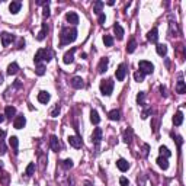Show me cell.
Masks as SVG:
<instances>
[{
	"label": "cell",
	"mask_w": 186,
	"mask_h": 186,
	"mask_svg": "<svg viewBox=\"0 0 186 186\" xmlns=\"http://www.w3.org/2000/svg\"><path fill=\"white\" fill-rule=\"evenodd\" d=\"M77 38V29L76 28H63V31L60 33V44L61 45H68L70 42L76 41Z\"/></svg>",
	"instance_id": "6da1fadb"
},
{
	"label": "cell",
	"mask_w": 186,
	"mask_h": 186,
	"mask_svg": "<svg viewBox=\"0 0 186 186\" xmlns=\"http://www.w3.org/2000/svg\"><path fill=\"white\" fill-rule=\"evenodd\" d=\"M51 58H52V51L48 48H41L37 51V54L33 57V61H35V64H39L41 61H47L48 63Z\"/></svg>",
	"instance_id": "7a4b0ae2"
},
{
	"label": "cell",
	"mask_w": 186,
	"mask_h": 186,
	"mask_svg": "<svg viewBox=\"0 0 186 186\" xmlns=\"http://www.w3.org/2000/svg\"><path fill=\"white\" fill-rule=\"evenodd\" d=\"M114 86H115V83L112 79H106V80H102L100 82V92L103 96H110L112 92H114Z\"/></svg>",
	"instance_id": "3957f363"
},
{
	"label": "cell",
	"mask_w": 186,
	"mask_h": 186,
	"mask_svg": "<svg viewBox=\"0 0 186 186\" xmlns=\"http://www.w3.org/2000/svg\"><path fill=\"white\" fill-rule=\"evenodd\" d=\"M138 67H140V70L138 71H141L144 76H145V74H151L153 70H154V66L147 60H141L140 63H138Z\"/></svg>",
	"instance_id": "277c9868"
},
{
	"label": "cell",
	"mask_w": 186,
	"mask_h": 186,
	"mask_svg": "<svg viewBox=\"0 0 186 186\" xmlns=\"http://www.w3.org/2000/svg\"><path fill=\"white\" fill-rule=\"evenodd\" d=\"M115 76H116V80H119V82H122V80L125 79V76H126V64L125 63L119 64V67H118L115 71Z\"/></svg>",
	"instance_id": "5b68a950"
},
{
	"label": "cell",
	"mask_w": 186,
	"mask_h": 186,
	"mask_svg": "<svg viewBox=\"0 0 186 186\" xmlns=\"http://www.w3.org/2000/svg\"><path fill=\"white\" fill-rule=\"evenodd\" d=\"M70 84H71V87H74V89H83L84 87V80H83L82 77H73L70 80Z\"/></svg>",
	"instance_id": "8992f818"
},
{
	"label": "cell",
	"mask_w": 186,
	"mask_h": 186,
	"mask_svg": "<svg viewBox=\"0 0 186 186\" xmlns=\"http://www.w3.org/2000/svg\"><path fill=\"white\" fill-rule=\"evenodd\" d=\"M68 144H70L71 147L74 148H80L83 145V141L80 137H77V135H71V137H68Z\"/></svg>",
	"instance_id": "52a82bcc"
},
{
	"label": "cell",
	"mask_w": 186,
	"mask_h": 186,
	"mask_svg": "<svg viewBox=\"0 0 186 186\" xmlns=\"http://www.w3.org/2000/svg\"><path fill=\"white\" fill-rule=\"evenodd\" d=\"M100 141H102V130L100 128H96L92 134V142L95 145H99Z\"/></svg>",
	"instance_id": "ba28073f"
},
{
	"label": "cell",
	"mask_w": 186,
	"mask_h": 186,
	"mask_svg": "<svg viewBox=\"0 0 186 186\" xmlns=\"http://www.w3.org/2000/svg\"><path fill=\"white\" fill-rule=\"evenodd\" d=\"M77 48H71L70 51H67L64 57H63V61H64V64H71L73 61H74V52H76Z\"/></svg>",
	"instance_id": "9c48e42d"
},
{
	"label": "cell",
	"mask_w": 186,
	"mask_h": 186,
	"mask_svg": "<svg viewBox=\"0 0 186 186\" xmlns=\"http://www.w3.org/2000/svg\"><path fill=\"white\" fill-rule=\"evenodd\" d=\"M25 124H26V119H25L23 115H17L16 118H15V121H13V126H15L16 130H22L23 126H25Z\"/></svg>",
	"instance_id": "30bf717a"
},
{
	"label": "cell",
	"mask_w": 186,
	"mask_h": 186,
	"mask_svg": "<svg viewBox=\"0 0 186 186\" xmlns=\"http://www.w3.org/2000/svg\"><path fill=\"white\" fill-rule=\"evenodd\" d=\"M147 39L150 42H153V44H156V42L159 41V31H157V28H153L151 31H148Z\"/></svg>",
	"instance_id": "8fae6325"
},
{
	"label": "cell",
	"mask_w": 186,
	"mask_h": 186,
	"mask_svg": "<svg viewBox=\"0 0 186 186\" xmlns=\"http://www.w3.org/2000/svg\"><path fill=\"white\" fill-rule=\"evenodd\" d=\"M49 147H51L52 151H58L61 148L60 141H58V138L55 137V135H51V137H49Z\"/></svg>",
	"instance_id": "7c38bea8"
},
{
	"label": "cell",
	"mask_w": 186,
	"mask_h": 186,
	"mask_svg": "<svg viewBox=\"0 0 186 186\" xmlns=\"http://www.w3.org/2000/svg\"><path fill=\"white\" fill-rule=\"evenodd\" d=\"M108 64H109V58H108V57H103V58L100 60V63H99V66H98V73L103 74L105 71L108 70Z\"/></svg>",
	"instance_id": "4fadbf2b"
},
{
	"label": "cell",
	"mask_w": 186,
	"mask_h": 186,
	"mask_svg": "<svg viewBox=\"0 0 186 186\" xmlns=\"http://www.w3.org/2000/svg\"><path fill=\"white\" fill-rule=\"evenodd\" d=\"M66 21L71 25H77L79 23V15H77L76 12H68L66 15Z\"/></svg>",
	"instance_id": "5bb4252c"
},
{
	"label": "cell",
	"mask_w": 186,
	"mask_h": 186,
	"mask_svg": "<svg viewBox=\"0 0 186 186\" xmlns=\"http://www.w3.org/2000/svg\"><path fill=\"white\" fill-rule=\"evenodd\" d=\"M0 37H2V45H3V47H7V45L12 44V41L15 39L13 35H10V33H7V32H3Z\"/></svg>",
	"instance_id": "9a60e30c"
},
{
	"label": "cell",
	"mask_w": 186,
	"mask_h": 186,
	"mask_svg": "<svg viewBox=\"0 0 186 186\" xmlns=\"http://www.w3.org/2000/svg\"><path fill=\"white\" fill-rule=\"evenodd\" d=\"M3 163L0 161V183L3 186H7L9 185V175L6 173V172H3Z\"/></svg>",
	"instance_id": "2e32d148"
},
{
	"label": "cell",
	"mask_w": 186,
	"mask_h": 186,
	"mask_svg": "<svg viewBox=\"0 0 186 186\" xmlns=\"http://www.w3.org/2000/svg\"><path fill=\"white\" fill-rule=\"evenodd\" d=\"M21 7H22V3L21 2H12L10 5H9V10H10V13L16 15L17 12L21 10Z\"/></svg>",
	"instance_id": "e0dca14e"
},
{
	"label": "cell",
	"mask_w": 186,
	"mask_h": 186,
	"mask_svg": "<svg viewBox=\"0 0 186 186\" xmlns=\"http://www.w3.org/2000/svg\"><path fill=\"white\" fill-rule=\"evenodd\" d=\"M116 166H118V169L121 170V172H126V170L130 169V164H128V161L124 159H119L118 161H116Z\"/></svg>",
	"instance_id": "ac0fdd59"
},
{
	"label": "cell",
	"mask_w": 186,
	"mask_h": 186,
	"mask_svg": "<svg viewBox=\"0 0 186 186\" xmlns=\"http://www.w3.org/2000/svg\"><path fill=\"white\" fill-rule=\"evenodd\" d=\"M49 98H51V96H49V93L45 92V90H42V92L38 93V100L41 102V103H48Z\"/></svg>",
	"instance_id": "d6986e66"
},
{
	"label": "cell",
	"mask_w": 186,
	"mask_h": 186,
	"mask_svg": "<svg viewBox=\"0 0 186 186\" xmlns=\"http://www.w3.org/2000/svg\"><path fill=\"white\" fill-rule=\"evenodd\" d=\"M47 32H48V26H47V23H42V28H41V31H39L37 39H38V41H44L45 37H47Z\"/></svg>",
	"instance_id": "ffe728a7"
},
{
	"label": "cell",
	"mask_w": 186,
	"mask_h": 186,
	"mask_svg": "<svg viewBox=\"0 0 186 186\" xmlns=\"http://www.w3.org/2000/svg\"><path fill=\"white\" fill-rule=\"evenodd\" d=\"M182 122H183V114H182L180 110H177L175 114V116H173V124L176 126H179V125H182Z\"/></svg>",
	"instance_id": "44dd1931"
},
{
	"label": "cell",
	"mask_w": 186,
	"mask_h": 186,
	"mask_svg": "<svg viewBox=\"0 0 186 186\" xmlns=\"http://www.w3.org/2000/svg\"><path fill=\"white\" fill-rule=\"evenodd\" d=\"M5 115H6V118H9V119H12L13 116L16 115V109H15V106H6V109H5Z\"/></svg>",
	"instance_id": "7402d4cb"
},
{
	"label": "cell",
	"mask_w": 186,
	"mask_h": 186,
	"mask_svg": "<svg viewBox=\"0 0 186 186\" xmlns=\"http://www.w3.org/2000/svg\"><path fill=\"white\" fill-rule=\"evenodd\" d=\"M114 32H115V35L118 37V39L124 38V29H122V26H121L119 23H115V25H114Z\"/></svg>",
	"instance_id": "603a6c76"
},
{
	"label": "cell",
	"mask_w": 186,
	"mask_h": 186,
	"mask_svg": "<svg viewBox=\"0 0 186 186\" xmlns=\"http://www.w3.org/2000/svg\"><path fill=\"white\" fill-rule=\"evenodd\" d=\"M108 116H109L110 121H119V119H121V110H119V109L110 110L109 114H108Z\"/></svg>",
	"instance_id": "cb8c5ba5"
},
{
	"label": "cell",
	"mask_w": 186,
	"mask_h": 186,
	"mask_svg": "<svg viewBox=\"0 0 186 186\" xmlns=\"http://www.w3.org/2000/svg\"><path fill=\"white\" fill-rule=\"evenodd\" d=\"M17 70H19V66H17L16 63H12V64H9V67H7V74H9V76H15L17 73Z\"/></svg>",
	"instance_id": "d4e9b609"
},
{
	"label": "cell",
	"mask_w": 186,
	"mask_h": 186,
	"mask_svg": "<svg viewBox=\"0 0 186 186\" xmlns=\"http://www.w3.org/2000/svg\"><path fill=\"white\" fill-rule=\"evenodd\" d=\"M176 92L180 93V95L186 93V84H185V82H183L182 79L179 80V82H177V84H176Z\"/></svg>",
	"instance_id": "484cf974"
},
{
	"label": "cell",
	"mask_w": 186,
	"mask_h": 186,
	"mask_svg": "<svg viewBox=\"0 0 186 186\" xmlns=\"http://www.w3.org/2000/svg\"><path fill=\"white\" fill-rule=\"evenodd\" d=\"M124 141H125L126 144H131V141H132V130L131 128H128V130L124 131Z\"/></svg>",
	"instance_id": "4316f807"
},
{
	"label": "cell",
	"mask_w": 186,
	"mask_h": 186,
	"mask_svg": "<svg viewBox=\"0 0 186 186\" xmlns=\"http://www.w3.org/2000/svg\"><path fill=\"white\" fill-rule=\"evenodd\" d=\"M157 163H159V166L163 170H166L167 167H169V161H167V159H166V157H163V156H160L159 159H157Z\"/></svg>",
	"instance_id": "83f0119b"
},
{
	"label": "cell",
	"mask_w": 186,
	"mask_h": 186,
	"mask_svg": "<svg viewBox=\"0 0 186 186\" xmlns=\"http://www.w3.org/2000/svg\"><path fill=\"white\" fill-rule=\"evenodd\" d=\"M9 144H10V147L15 150V153H17V147H19V140H17V137L9 138Z\"/></svg>",
	"instance_id": "f1b7e54d"
},
{
	"label": "cell",
	"mask_w": 186,
	"mask_h": 186,
	"mask_svg": "<svg viewBox=\"0 0 186 186\" xmlns=\"http://www.w3.org/2000/svg\"><path fill=\"white\" fill-rule=\"evenodd\" d=\"M90 121H92V124H95V125H98L99 122H100V116H99V114L96 110H92L90 112Z\"/></svg>",
	"instance_id": "f546056e"
},
{
	"label": "cell",
	"mask_w": 186,
	"mask_h": 186,
	"mask_svg": "<svg viewBox=\"0 0 186 186\" xmlns=\"http://www.w3.org/2000/svg\"><path fill=\"white\" fill-rule=\"evenodd\" d=\"M102 7H103V2L98 0V2L95 3V6H93V12H95L96 15H100V13H102Z\"/></svg>",
	"instance_id": "4dcf8cb0"
},
{
	"label": "cell",
	"mask_w": 186,
	"mask_h": 186,
	"mask_svg": "<svg viewBox=\"0 0 186 186\" xmlns=\"http://www.w3.org/2000/svg\"><path fill=\"white\" fill-rule=\"evenodd\" d=\"M156 51H157V54L159 55H166L167 54V47L164 44H159L156 47Z\"/></svg>",
	"instance_id": "1f68e13d"
},
{
	"label": "cell",
	"mask_w": 186,
	"mask_h": 186,
	"mask_svg": "<svg viewBox=\"0 0 186 186\" xmlns=\"http://www.w3.org/2000/svg\"><path fill=\"white\" fill-rule=\"evenodd\" d=\"M135 48H137V41H135V39L132 38L131 41H130V44H128V47H126V51H128V52L131 54V52H134V51H135Z\"/></svg>",
	"instance_id": "d6a6232c"
},
{
	"label": "cell",
	"mask_w": 186,
	"mask_h": 186,
	"mask_svg": "<svg viewBox=\"0 0 186 186\" xmlns=\"http://www.w3.org/2000/svg\"><path fill=\"white\" fill-rule=\"evenodd\" d=\"M33 172H35V163H29L26 167V172H25L26 177H31V176L33 175Z\"/></svg>",
	"instance_id": "836d02e7"
},
{
	"label": "cell",
	"mask_w": 186,
	"mask_h": 186,
	"mask_svg": "<svg viewBox=\"0 0 186 186\" xmlns=\"http://www.w3.org/2000/svg\"><path fill=\"white\" fill-rule=\"evenodd\" d=\"M160 156H163V157H166V159H169L170 156H172V153L169 151V148L167 147L161 145V147H160Z\"/></svg>",
	"instance_id": "e575fe53"
},
{
	"label": "cell",
	"mask_w": 186,
	"mask_h": 186,
	"mask_svg": "<svg viewBox=\"0 0 186 186\" xmlns=\"http://www.w3.org/2000/svg\"><path fill=\"white\" fill-rule=\"evenodd\" d=\"M103 44L106 47H112L114 45V38L110 35H103Z\"/></svg>",
	"instance_id": "d590c367"
},
{
	"label": "cell",
	"mask_w": 186,
	"mask_h": 186,
	"mask_svg": "<svg viewBox=\"0 0 186 186\" xmlns=\"http://www.w3.org/2000/svg\"><path fill=\"white\" fill-rule=\"evenodd\" d=\"M61 166H63V169H64V170H70L71 167H73V160H71V159H67V160H64Z\"/></svg>",
	"instance_id": "8d00e7d4"
},
{
	"label": "cell",
	"mask_w": 186,
	"mask_h": 186,
	"mask_svg": "<svg viewBox=\"0 0 186 186\" xmlns=\"http://www.w3.org/2000/svg\"><path fill=\"white\" fill-rule=\"evenodd\" d=\"M144 74H142L141 71H135V73H134V80H135V82H138V83H141V82H144Z\"/></svg>",
	"instance_id": "74e56055"
},
{
	"label": "cell",
	"mask_w": 186,
	"mask_h": 186,
	"mask_svg": "<svg viewBox=\"0 0 186 186\" xmlns=\"http://www.w3.org/2000/svg\"><path fill=\"white\" fill-rule=\"evenodd\" d=\"M144 99H145V93L140 92L137 95V103L140 105V106H144Z\"/></svg>",
	"instance_id": "f35d334b"
},
{
	"label": "cell",
	"mask_w": 186,
	"mask_h": 186,
	"mask_svg": "<svg viewBox=\"0 0 186 186\" xmlns=\"http://www.w3.org/2000/svg\"><path fill=\"white\" fill-rule=\"evenodd\" d=\"M35 73H37L38 76H44V74H45V67L42 66V64H38V67H37Z\"/></svg>",
	"instance_id": "ab89813d"
},
{
	"label": "cell",
	"mask_w": 186,
	"mask_h": 186,
	"mask_svg": "<svg viewBox=\"0 0 186 186\" xmlns=\"http://www.w3.org/2000/svg\"><path fill=\"white\" fill-rule=\"evenodd\" d=\"M58 114H60V105L57 103V105L54 106V109L51 110V116H57Z\"/></svg>",
	"instance_id": "60d3db41"
},
{
	"label": "cell",
	"mask_w": 186,
	"mask_h": 186,
	"mask_svg": "<svg viewBox=\"0 0 186 186\" xmlns=\"http://www.w3.org/2000/svg\"><path fill=\"white\" fill-rule=\"evenodd\" d=\"M6 145H5V142H3V140H0V156H3V154H6Z\"/></svg>",
	"instance_id": "b9f144b4"
},
{
	"label": "cell",
	"mask_w": 186,
	"mask_h": 186,
	"mask_svg": "<svg viewBox=\"0 0 186 186\" xmlns=\"http://www.w3.org/2000/svg\"><path fill=\"white\" fill-rule=\"evenodd\" d=\"M148 150H150L148 144H144V145H142V157H147L148 156Z\"/></svg>",
	"instance_id": "7bdbcfd3"
},
{
	"label": "cell",
	"mask_w": 186,
	"mask_h": 186,
	"mask_svg": "<svg viewBox=\"0 0 186 186\" xmlns=\"http://www.w3.org/2000/svg\"><path fill=\"white\" fill-rule=\"evenodd\" d=\"M172 137L176 138V142H177V147H180L182 144H183V140H182V137H179V135H175V134H172Z\"/></svg>",
	"instance_id": "ee69618b"
},
{
	"label": "cell",
	"mask_w": 186,
	"mask_h": 186,
	"mask_svg": "<svg viewBox=\"0 0 186 186\" xmlns=\"http://www.w3.org/2000/svg\"><path fill=\"white\" fill-rule=\"evenodd\" d=\"M145 185V176L140 175L138 176V186H144Z\"/></svg>",
	"instance_id": "f6af8a7d"
},
{
	"label": "cell",
	"mask_w": 186,
	"mask_h": 186,
	"mask_svg": "<svg viewBox=\"0 0 186 186\" xmlns=\"http://www.w3.org/2000/svg\"><path fill=\"white\" fill-rule=\"evenodd\" d=\"M119 183H121V186H130V180H128L126 177H121Z\"/></svg>",
	"instance_id": "bcb514c9"
},
{
	"label": "cell",
	"mask_w": 186,
	"mask_h": 186,
	"mask_svg": "<svg viewBox=\"0 0 186 186\" xmlns=\"http://www.w3.org/2000/svg\"><path fill=\"white\" fill-rule=\"evenodd\" d=\"M42 16L44 17H49V9H48V5L44 6V10H42Z\"/></svg>",
	"instance_id": "7dc6e473"
},
{
	"label": "cell",
	"mask_w": 186,
	"mask_h": 186,
	"mask_svg": "<svg viewBox=\"0 0 186 186\" xmlns=\"http://www.w3.org/2000/svg\"><path fill=\"white\" fill-rule=\"evenodd\" d=\"M105 21H106V17H105V15H103V13H100V15H99V23H100V25H103Z\"/></svg>",
	"instance_id": "c3c4849f"
},
{
	"label": "cell",
	"mask_w": 186,
	"mask_h": 186,
	"mask_svg": "<svg viewBox=\"0 0 186 186\" xmlns=\"http://www.w3.org/2000/svg\"><path fill=\"white\" fill-rule=\"evenodd\" d=\"M160 92L163 93L164 96H166V95H167V93H166V87H164V86H160Z\"/></svg>",
	"instance_id": "681fc988"
},
{
	"label": "cell",
	"mask_w": 186,
	"mask_h": 186,
	"mask_svg": "<svg viewBox=\"0 0 186 186\" xmlns=\"http://www.w3.org/2000/svg\"><path fill=\"white\" fill-rule=\"evenodd\" d=\"M3 121H5V115H2V114H0V124H2Z\"/></svg>",
	"instance_id": "f907efd6"
},
{
	"label": "cell",
	"mask_w": 186,
	"mask_h": 186,
	"mask_svg": "<svg viewBox=\"0 0 186 186\" xmlns=\"http://www.w3.org/2000/svg\"><path fill=\"white\" fill-rule=\"evenodd\" d=\"M114 3H115L114 0H109V2H108V5H109V6H114Z\"/></svg>",
	"instance_id": "816d5d0a"
},
{
	"label": "cell",
	"mask_w": 186,
	"mask_h": 186,
	"mask_svg": "<svg viewBox=\"0 0 186 186\" xmlns=\"http://www.w3.org/2000/svg\"><path fill=\"white\" fill-rule=\"evenodd\" d=\"M84 186H92V185H90V182H84Z\"/></svg>",
	"instance_id": "f5cc1de1"
},
{
	"label": "cell",
	"mask_w": 186,
	"mask_h": 186,
	"mask_svg": "<svg viewBox=\"0 0 186 186\" xmlns=\"http://www.w3.org/2000/svg\"><path fill=\"white\" fill-rule=\"evenodd\" d=\"M0 83H3V76L0 74Z\"/></svg>",
	"instance_id": "db71d44e"
}]
</instances>
